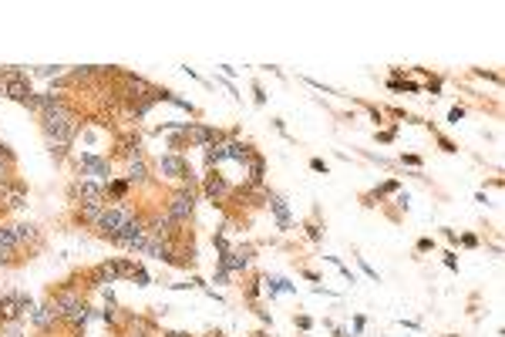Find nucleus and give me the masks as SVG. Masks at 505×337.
Segmentation results:
<instances>
[{"label": "nucleus", "instance_id": "nucleus-20", "mask_svg": "<svg viewBox=\"0 0 505 337\" xmlns=\"http://www.w3.org/2000/svg\"><path fill=\"white\" fill-rule=\"evenodd\" d=\"M128 280H135L138 287H149V284H152V277H149V270H145V266H138V263L132 266V273H128Z\"/></svg>", "mask_w": 505, "mask_h": 337}, {"label": "nucleus", "instance_id": "nucleus-5", "mask_svg": "<svg viewBox=\"0 0 505 337\" xmlns=\"http://www.w3.org/2000/svg\"><path fill=\"white\" fill-rule=\"evenodd\" d=\"M132 212L125 210V206H105V212L98 216V223H95V229H98V236L101 240H112L118 229H121V223L128 219Z\"/></svg>", "mask_w": 505, "mask_h": 337}, {"label": "nucleus", "instance_id": "nucleus-22", "mask_svg": "<svg viewBox=\"0 0 505 337\" xmlns=\"http://www.w3.org/2000/svg\"><path fill=\"white\" fill-rule=\"evenodd\" d=\"M394 189H397V182H384L381 189H374V192H371V199H381V196H388V192H394Z\"/></svg>", "mask_w": 505, "mask_h": 337}, {"label": "nucleus", "instance_id": "nucleus-13", "mask_svg": "<svg viewBox=\"0 0 505 337\" xmlns=\"http://www.w3.org/2000/svg\"><path fill=\"white\" fill-rule=\"evenodd\" d=\"M105 206H108V199H101V203H81L78 212H75V219H78V223H91V226H95V223H98V216L105 212Z\"/></svg>", "mask_w": 505, "mask_h": 337}, {"label": "nucleus", "instance_id": "nucleus-8", "mask_svg": "<svg viewBox=\"0 0 505 337\" xmlns=\"http://www.w3.org/2000/svg\"><path fill=\"white\" fill-rule=\"evenodd\" d=\"M58 321H61V307H58V300H54V297H47L40 307L31 310V324H34L38 331H51Z\"/></svg>", "mask_w": 505, "mask_h": 337}, {"label": "nucleus", "instance_id": "nucleus-18", "mask_svg": "<svg viewBox=\"0 0 505 337\" xmlns=\"http://www.w3.org/2000/svg\"><path fill=\"white\" fill-rule=\"evenodd\" d=\"M125 196H128V182H125V179H108V182H105V199L125 203Z\"/></svg>", "mask_w": 505, "mask_h": 337}, {"label": "nucleus", "instance_id": "nucleus-36", "mask_svg": "<svg viewBox=\"0 0 505 337\" xmlns=\"http://www.w3.org/2000/svg\"><path fill=\"white\" fill-rule=\"evenodd\" d=\"M378 138H381V142H394V128H388V132H381Z\"/></svg>", "mask_w": 505, "mask_h": 337}, {"label": "nucleus", "instance_id": "nucleus-9", "mask_svg": "<svg viewBox=\"0 0 505 337\" xmlns=\"http://www.w3.org/2000/svg\"><path fill=\"white\" fill-rule=\"evenodd\" d=\"M202 192H206V199H209L212 206L233 196V189H230V182L219 175V168H209V175H206V182H202Z\"/></svg>", "mask_w": 505, "mask_h": 337}, {"label": "nucleus", "instance_id": "nucleus-32", "mask_svg": "<svg viewBox=\"0 0 505 337\" xmlns=\"http://www.w3.org/2000/svg\"><path fill=\"white\" fill-rule=\"evenodd\" d=\"M438 142H441V149H445V152H458V149H455V145H452L445 135H438Z\"/></svg>", "mask_w": 505, "mask_h": 337}, {"label": "nucleus", "instance_id": "nucleus-4", "mask_svg": "<svg viewBox=\"0 0 505 337\" xmlns=\"http://www.w3.org/2000/svg\"><path fill=\"white\" fill-rule=\"evenodd\" d=\"M75 166H78L81 179H98V182H108L112 179V162L101 159V155H95V152H81Z\"/></svg>", "mask_w": 505, "mask_h": 337}, {"label": "nucleus", "instance_id": "nucleus-12", "mask_svg": "<svg viewBox=\"0 0 505 337\" xmlns=\"http://www.w3.org/2000/svg\"><path fill=\"white\" fill-rule=\"evenodd\" d=\"M267 203H270L273 216H276V226H280V229H290L293 219H290V210H286V199H283L280 192H267Z\"/></svg>", "mask_w": 505, "mask_h": 337}, {"label": "nucleus", "instance_id": "nucleus-35", "mask_svg": "<svg viewBox=\"0 0 505 337\" xmlns=\"http://www.w3.org/2000/svg\"><path fill=\"white\" fill-rule=\"evenodd\" d=\"M253 91H256V105H263V101H267V95H263V88H260V84H253Z\"/></svg>", "mask_w": 505, "mask_h": 337}, {"label": "nucleus", "instance_id": "nucleus-10", "mask_svg": "<svg viewBox=\"0 0 505 337\" xmlns=\"http://www.w3.org/2000/svg\"><path fill=\"white\" fill-rule=\"evenodd\" d=\"M71 199L101 203V199H105V182H98V179H78V182L71 186Z\"/></svg>", "mask_w": 505, "mask_h": 337}, {"label": "nucleus", "instance_id": "nucleus-39", "mask_svg": "<svg viewBox=\"0 0 505 337\" xmlns=\"http://www.w3.org/2000/svg\"><path fill=\"white\" fill-rule=\"evenodd\" d=\"M0 98H3V84H0Z\"/></svg>", "mask_w": 505, "mask_h": 337}, {"label": "nucleus", "instance_id": "nucleus-24", "mask_svg": "<svg viewBox=\"0 0 505 337\" xmlns=\"http://www.w3.org/2000/svg\"><path fill=\"white\" fill-rule=\"evenodd\" d=\"M101 317H105V324H115V321H118V314H115V303H108V307L101 310Z\"/></svg>", "mask_w": 505, "mask_h": 337}, {"label": "nucleus", "instance_id": "nucleus-21", "mask_svg": "<svg viewBox=\"0 0 505 337\" xmlns=\"http://www.w3.org/2000/svg\"><path fill=\"white\" fill-rule=\"evenodd\" d=\"M0 337H21V321L17 324H0Z\"/></svg>", "mask_w": 505, "mask_h": 337}, {"label": "nucleus", "instance_id": "nucleus-15", "mask_svg": "<svg viewBox=\"0 0 505 337\" xmlns=\"http://www.w3.org/2000/svg\"><path fill=\"white\" fill-rule=\"evenodd\" d=\"M14 236H17V243L24 247V243H40V233L34 223H17L14 226Z\"/></svg>", "mask_w": 505, "mask_h": 337}, {"label": "nucleus", "instance_id": "nucleus-38", "mask_svg": "<svg viewBox=\"0 0 505 337\" xmlns=\"http://www.w3.org/2000/svg\"><path fill=\"white\" fill-rule=\"evenodd\" d=\"M202 337H223V334H219V331H216V334H202Z\"/></svg>", "mask_w": 505, "mask_h": 337}, {"label": "nucleus", "instance_id": "nucleus-2", "mask_svg": "<svg viewBox=\"0 0 505 337\" xmlns=\"http://www.w3.org/2000/svg\"><path fill=\"white\" fill-rule=\"evenodd\" d=\"M31 310H34V300L27 294L3 290V297H0V324H17L24 314L31 317Z\"/></svg>", "mask_w": 505, "mask_h": 337}, {"label": "nucleus", "instance_id": "nucleus-14", "mask_svg": "<svg viewBox=\"0 0 505 337\" xmlns=\"http://www.w3.org/2000/svg\"><path fill=\"white\" fill-rule=\"evenodd\" d=\"M142 138H138V132H132V135H121L118 138V155H128V159H138L142 155Z\"/></svg>", "mask_w": 505, "mask_h": 337}, {"label": "nucleus", "instance_id": "nucleus-29", "mask_svg": "<svg viewBox=\"0 0 505 337\" xmlns=\"http://www.w3.org/2000/svg\"><path fill=\"white\" fill-rule=\"evenodd\" d=\"M445 266H448V270H458V260H455V253H445Z\"/></svg>", "mask_w": 505, "mask_h": 337}, {"label": "nucleus", "instance_id": "nucleus-37", "mask_svg": "<svg viewBox=\"0 0 505 337\" xmlns=\"http://www.w3.org/2000/svg\"><path fill=\"white\" fill-rule=\"evenodd\" d=\"M162 337H193V334H186V331H165Z\"/></svg>", "mask_w": 505, "mask_h": 337}, {"label": "nucleus", "instance_id": "nucleus-28", "mask_svg": "<svg viewBox=\"0 0 505 337\" xmlns=\"http://www.w3.org/2000/svg\"><path fill=\"white\" fill-rule=\"evenodd\" d=\"M462 247H468V250H471V247H478V236L465 233V236H462Z\"/></svg>", "mask_w": 505, "mask_h": 337}, {"label": "nucleus", "instance_id": "nucleus-11", "mask_svg": "<svg viewBox=\"0 0 505 337\" xmlns=\"http://www.w3.org/2000/svg\"><path fill=\"white\" fill-rule=\"evenodd\" d=\"M88 317H91V310H88L84 297H81V300H75V303H68V307L61 310V324H68L71 331H81V327L88 324Z\"/></svg>", "mask_w": 505, "mask_h": 337}, {"label": "nucleus", "instance_id": "nucleus-27", "mask_svg": "<svg viewBox=\"0 0 505 337\" xmlns=\"http://www.w3.org/2000/svg\"><path fill=\"white\" fill-rule=\"evenodd\" d=\"M310 168H313V172H323V175H327V162H323V159H310Z\"/></svg>", "mask_w": 505, "mask_h": 337}, {"label": "nucleus", "instance_id": "nucleus-23", "mask_svg": "<svg viewBox=\"0 0 505 337\" xmlns=\"http://www.w3.org/2000/svg\"><path fill=\"white\" fill-rule=\"evenodd\" d=\"M462 118H465V108H462V105H458V108H452V112H448V122H452V125H458V122H462Z\"/></svg>", "mask_w": 505, "mask_h": 337}, {"label": "nucleus", "instance_id": "nucleus-25", "mask_svg": "<svg viewBox=\"0 0 505 337\" xmlns=\"http://www.w3.org/2000/svg\"><path fill=\"white\" fill-rule=\"evenodd\" d=\"M10 162H3V159H0V186H3V182H7V179H10Z\"/></svg>", "mask_w": 505, "mask_h": 337}, {"label": "nucleus", "instance_id": "nucleus-31", "mask_svg": "<svg viewBox=\"0 0 505 337\" xmlns=\"http://www.w3.org/2000/svg\"><path fill=\"white\" fill-rule=\"evenodd\" d=\"M297 327H300V331H310L313 321H310V317H297Z\"/></svg>", "mask_w": 505, "mask_h": 337}, {"label": "nucleus", "instance_id": "nucleus-3", "mask_svg": "<svg viewBox=\"0 0 505 337\" xmlns=\"http://www.w3.org/2000/svg\"><path fill=\"white\" fill-rule=\"evenodd\" d=\"M193 212H195V189H193V182H189V186H182V189H175V192L169 196L165 216H172L179 226H186V223L193 219Z\"/></svg>", "mask_w": 505, "mask_h": 337}, {"label": "nucleus", "instance_id": "nucleus-30", "mask_svg": "<svg viewBox=\"0 0 505 337\" xmlns=\"http://www.w3.org/2000/svg\"><path fill=\"white\" fill-rule=\"evenodd\" d=\"M401 162H404V166H421V159H418V155H401Z\"/></svg>", "mask_w": 505, "mask_h": 337}, {"label": "nucleus", "instance_id": "nucleus-6", "mask_svg": "<svg viewBox=\"0 0 505 337\" xmlns=\"http://www.w3.org/2000/svg\"><path fill=\"white\" fill-rule=\"evenodd\" d=\"M162 175H169V179H175V182H182V186H189L193 182V166H189V159H182L179 152H169V155H162Z\"/></svg>", "mask_w": 505, "mask_h": 337}, {"label": "nucleus", "instance_id": "nucleus-7", "mask_svg": "<svg viewBox=\"0 0 505 337\" xmlns=\"http://www.w3.org/2000/svg\"><path fill=\"white\" fill-rule=\"evenodd\" d=\"M21 206H27V186L17 179H7L0 186V210H21Z\"/></svg>", "mask_w": 505, "mask_h": 337}, {"label": "nucleus", "instance_id": "nucleus-26", "mask_svg": "<svg viewBox=\"0 0 505 337\" xmlns=\"http://www.w3.org/2000/svg\"><path fill=\"white\" fill-rule=\"evenodd\" d=\"M260 284H263V280H256V284H249V287H246V297H249V300H256V297H260Z\"/></svg>", "mask_w": 505, "mask_h": 337}, {"label": "nucleus", "instance_id": "nucleus-1", "mask_svg": "<svg viewBox=\"0 0 505 337\" xmlns=\"http://www.w3.org/2000/svg\"><path fill=\"white\" fill-rule=\"evenodd\" d=\"M0 84H3V98H10V101H17V105H27L31 101V82H27V75L21 71V68H0Z\"/></svg>", "mask_w": 505, "mask_h": 337}, {"label": "nucleus", "instance_id": "nucleus-16", "mask_svg": "<svg viewBox=\"0 0 505 337\" xmlns=\"http://www.w3.org/2000/svg\"><path fill=\"white\" fill-rule=\"evenodd\" d=\"M263 175H267V159H263L260 152H253V155H249V186H260Z\"/></svg>", "mask_w": 505, "mask_h": 337}, {"label": "nucleus", "instance_id": "nucleus-19", "mask_svg": "<svg viewBox=\"0 0 505 337\" xmlns=\"http://www.w3.org/2000/svg\"><path fill=\"white\" fill-rule=\"evenodd\" d=\"M0 250H21L17 236H14V226H0Z\"/></svg>", "mask_w": 505, "mask_h": 337}, {"label": "nucleus", "instance_id": "nucleus-34", "mask_svg": "<svg viewBox=\"0 0 505 337\" xmlns=\"http://www.w3.org/2000/svg\"><path fill=\"white\" fill-rule=\"evenodd\" d=\"M428 91H431V95H438V91H441V82H438V78H431V82H428Z\"/></svg>", "mask_w": 505, "mask_h": 337}, {"label": "nucleus", "instance_id": "nucleus-17", "mask_svg": "<svg viewBox=\"0 0 505 337\" xmlns=\"http://www.w3.org/2000/svg\"><path fill=\"white\" fill-rule=\"evenodd\" d=\"M149 179V168H145V159L138 155V159H128V175H125V182L132 186V182H145Z\"/></svg>", "mask_w": 505, "mask_h": 337}, {"label": "nucleus", "instance_id": "nucleus-33", "mask_svg": "<svg viewBox=\"0 0 505 337\" xmlns=\"http://www.w3.org/2000/svg\"><path fill=\"white\" fill-rule=\"evenodd\" d=\"M431 247H434V243H431L428 236H425V240H418V253H428V250H431Z\"/></svg>", "mask_w": 505, "mask_h": 337}]
</instances>
